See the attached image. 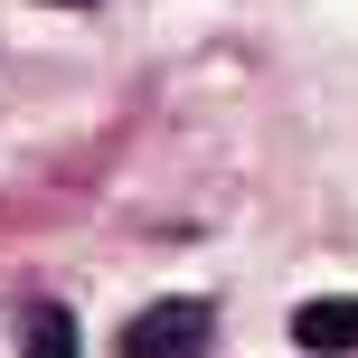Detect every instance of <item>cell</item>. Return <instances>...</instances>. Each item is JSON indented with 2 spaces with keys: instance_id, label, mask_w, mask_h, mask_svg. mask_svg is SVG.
I'll use <instances>...</instances> for the list:
<instances>
[{
  "instance_id": "6da1fadb",
  "label": "cell",
  "mask_w": 358,
  "mask_h": 358,
  "mask_svg": "<svg viewBox=\"0 0 358 358\" xmlns=\"http://www.w3.org/2000/svg\"><path fill=\"white\" fill-rule=\"evenodd\" d=\"M208 340H217L208 302H151L123 321V358H208Z\"/></svg>"
},
{
  "instance_id": "7a4b0ae2",
  "label": "cell",
  "mask_w": 358,
  "mask_h": 358,
  "mask_svg": "<svg viewBox=\"0 0 358 358\" xmlns=\"http://www.w3.org/2000/svg\"><path fill=\"white\" fill-rule=\"evenodd\" d=\"M292 340H302L311 358H349L358 349V302H302L292 311Z\"/></svg>"
},
{
  "instance_id": "3957f363",
  "label": "cell",
  "mask_w": 358,
  "mask_h": 358,
  "mask_svg": "<svg viewBox=\"0 0 358 358\" xmlns=\"http://www.w3.org/2000/svg\"><path fill=\"white\" fill-rule=\"evenodd\" d=\"M19 358H76V311L66 302H19Z\"/></svg>"
}]
</instances>
